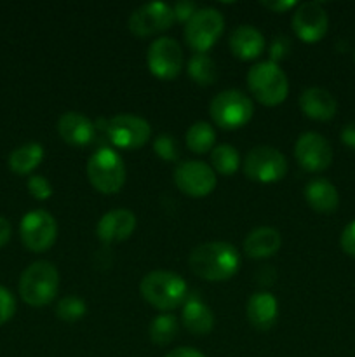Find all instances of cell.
Wrapping results in <instances>:
<instances>
[{
    "label": "cell",
    "instance_id": "cell-1",
    "mask_svg": "<svg viewBox=\"0 0 355 357\" xmlns=\"http://www.w3.org/2000/svg\"><path fill=\"white\" fill-rule=\"evenodd\" d=\"M188 265L198 279L221 282L228 281L239 272L240 255L232 244L214 241L194 248L188 257Z\"/></svg>",
    "mask_w": 355,
    "mask_h": 357
},
{
    "label": "cell",
    "instance_id": "cell-2",
    "mask_svg": "<svg viewBox=\"0 0 355 357\" xmlns=\"http://www.w3.org/2000/svg\"><path fill=\"white\" fill-rule=\"evenodd\" d=\"M141 296L155 309L174 310L184 303L188 295L187 282L181 275L169 271H153L141 279Z\"/></svg>",
    "mask_w": 355,
    "mask_h": 357
},
{
    "label": "cell",
    "instance_id": "cell-3",
    "mask_svg": "<svg viewBox=\"0 0 355 357\" xmlns=\"http://www.w3.org/2000/svg\"><path fill=\"white\" fill-rule=\"evenodd\" d=\"M59 288V272L51 261H35L24 268L19 279V296L30 307H45Z\"/></svg>",
    "mask_w": 355,
    "mask_h": 357
},
{
    "label": "cell",
    "instance_id": "cell-4",
    "mask_svg": "<svg viewBox=\"0 0 355 357\" xmlns=\"http://www.w3.org/2000/svg\"><path fill=\"white\" fill-rule=\"evenodd\" d=\"M247 86L253 96L265 107H277L289 93L287 75L274 61L256 63L247 73Z\"/></svg>",
    "mask_w": 355,
    "mask_h": 357
},
{
    "label": "cell",
    "instance_id": "cell-5",
    "mask_svg": "<svg viewBox=\"0 0 355 357\" xmlns=\"http://www.w3.org/2000/svg\"><path fill=\"white\" fill-rule=\"evenodd\" d=\"M87 178L101 194H117L125 183V166L115 150L103 146L87 160Z\"/></svg>",
    "mask_w": 355,
    "mask_h": 357
},
{
    "label": "cell",
    "instance_id": "cell-6",
    "mask_svg": "<svg viewBox=\"0 0 355 357\" xmlns=\"http://www.w3.org/2000/svg\"><path fill=\"white\" fill-rule=\"evenodd\" d=\"M253 101L239 89H226L216 94L209 107V114L221 129H239L253 117Z\"/></svg>",
    "mask_w": 355,
    "mask_h": 357
},
{
    "label": "cell",
    "instance_id": "cell-7",
    "mask_svg": "<svg viewBox=\"0 0 355 357\" xmlns=\"http://www.w3.org/2000/svg\"><path fill=\"white\" fill-rule=\"evenodd\" d=\"M225 20L214 7H202L184 24V40L197 54H205L221 37Z\"/></svg>",
    "mask_w": 355,
    "mask_h": 357
},
{
    "label": "cell",
    "instance_id": "cell-8",
    "mask_svg": "<svg viewBox=\"0 0 355 357\" xmlns=\"http://www.w3.org/2000/svg\"><path fill=\"white\" fill-rule=\"evenodd\" d=\"M244 173L256 183H275L287 173V160L274 146H254L244 160Z\"/></svg>",
    "mask_w": 355,
    "mask_h": 357
},
{
    "label": "cell",
    "instance_id": "cell-9",
    "mask_svg": "<svg viewBox=\"0 0 355 357\" xmlns=\"http://www.w3.org/2000/svg\"><path fill=\"white\" fill-rule=\"evenodd\" d=\"M104 136L118 149H141L152 136V128L145 119L131 114H120L104 121Z\"/></svg>",
    "mask_w": 355,
    "mask_h": 357
},
{
    "label": "cell",
    "instance_id": "cell-10",
    "mask_svg": "<svg viewBox=\"0 0 355 357\" xmlns=\"http://www.w3.org/2000/svg\"><path fill=\"white\" fill-rule=\"evenodd\" d=\"M19 236L24 248L33 253H44L56 243L58 223L51 213L44 211V209H33L21 220Z\"/></svg>",
    "mask_w": 355,
    "mask_h": 357
},
{
    "label": "cell",
    "instance_id": "cell-11",
    "mask_svg": "<svg viewBox=\"0 0 355 357\" xmlns=\"http://www.w3.org/2000/svg\"><path fill=\"white\" fill-rule=\"evenodd\" d=\"M146 65L157 79L173 80L183 68V51L174 38L160 37L150 44Z\"/></svg>",
    "mask_w": 355,
    "mask_h": 357
},
{
    "label": "cell",
    "instance_id": "cell-12",
    "mask_svg": "<svg viewBox=\"0 0 355 357\" xmlns=\"http://www.w3.org/2000/svg\"><path fill=\"white\" fill-rule=\"evenodd\" d=\"M174 183L184 195L200 199L216 188V173L200 160H184L174 169Z\"/></svg>",
    "mask_w": 355,
    "mask_h": 357
},
{
    "label": "cell",
    "instance_id": "cell-13",
    "mask_svg": "<svg viewBox=\"0 0 355 357\" xmlns=\"http://www.w3.org/2000/svg\"><path fill=\"white\" fill-rule=\"evenodd\" d=\"M174 13L169 3L148 2L129 16V30L136 37H150L169 30L174 24Z\"/></svg>",
    "mask_w": 355,
    "mask_h": 357
},
{
    "label": "cell",
    "instance_id": "cell-14",
    "mask_svg": "<svg viewBox=\"0 0 355 357\" xmlns=\"http://www.w3.org/2000/svg\"><path fill=\"white\" fill-rule=\"evenodd\" d=\"M294 157L299 167L308 173H319L326 171L333 162V149L322 135L308 131L296 139Z\"/></svg>",
    "mask_w": 355,
    "mask_h": 357
},
{
    "label": "cell",
    "instance_id": "cell-15",
    "mask_svg": "<svg viewBox=\"0 0 355 357\" xmlns=\"http://www.w3.org/2000/svg\"><path fill=\"white\" fill-rule=\"evenodd\" d=\"M329 17L326 9L319 2L298 3L292 14V30L306 44H315L322 40L327 33Z\"/></svg>",
    "mask_w": 355,
    "mask_h": 357
},
{
    "label": "cell",
    "instance_id": "cell-16",
    "mask_svg": "<svg viewBox=\"0 0 355 357\" xmlns=\"http://www.w3.org/2000/svg\"><path fill=\"white\" fill-rule=\"evenodd\" d=\"M136 223L138 220H136L134 213L118 208L101 216L96 227V234L103 244H117L132 236V232L136 230Z\"/></svg>",
    "mask_w": 355,
    "mask_h": 357
},
{
    "label": "cell",
    "instance_id": "cell-17",
    "mask_svg": "<svg viewBox=\"0 0 355 357\" xmlns=\"http://www.w3.org/2000/svg\"><path fill=\"white\" fill-rule=\"evenodd\" d=\"M58 132L70 145L86 146L96 138V124L79 112H66L59 117Z\"/></svg>",
    "mask_w": 355,
    "mask_h": 357
},
{
    "label": "cell",
    "instance_id": "cell-18",
    "mask_svg": "<svg viewBox=\"0 0 355 357\" xmlns=\"http://www.w3.org/2000/svg\"><path fill=\"white\" fill-rule=\"evenodd\" d=\"M246 314L249 323L253 324L256 330L267 331L277 323L278 317V302L271 293L268 291H258L251 295L247 300Z\"/></svg>",
    "mask_w": 355,
    "mask_h": 357
},
{
    "label": "cell",
    "instance_id": "cell-19",
    "mask_svg": "<svg viewBox=\"0 0 355 357\" xmlns=\"http://www.w3.org/2000/svg\"><path fill=\"white\" fill-rule=\"evenodd\" d=\"M299 108L313 121H331L336 115L338 103L329 91L322 87H308L299 96Z\"/></svg>",
    "mask_w": 355,
    "mask_h": 357
},
{
    "label": "cell",
    "instance_id": "cell-20",
    "mask_svg": "<svg viewBox=\"0 0 355 357\" xmlns=\"http://www.w3.org/2000/svg\"><path fill=\"white\" fill-rule=\"evenodd\" d=\"M230 49L242 61L256 59L265 49V37L258 28L251 24H240L230 35Z\"/></svg>",
    "mask_w": 355,
    "mask_h": 357
},
{
    "label": "cell",
    "instance_id": "cell-21",
    "mask_svg": "<svg viewBox=\"0 0 355 357\" xmlns=\"http://www.w3.org/2000/svg\"><path fill=\"white\" fill-rule=\"evenodd\" d=\"M181 321H183L184 328L197 337L209 335L214 326V316H212L211 309L195 295L187 296V300H184Z\"/></svg>",
    "mask_w": 355,
    "mask_h": 357
},
{
    "label": "cell",
    "instance_id": "cell-22",
    "mask_svg": "<svg viewBox=\"0 0 355 357\" xmlns=\"http://www.w3.org/2000/svg\"><path fill=\"white\" fill-rule=\"evenodd\" d=\"M281 234L271 227H258L244 239V253L254 260L270 258L281 250Z\"/></svg>",
    "mask_w": 355,
    "mask_h": 357
},
{
    "label": "cell",
    "instance_id": "cell-23",
    "mask_svg": "<svg viewBox=\"0 0 355 357\" xmlns=\"http://www.w3.org/2000/svg\"><path fill=\"white\" fill-rule=\"evenodd\" d=\"M305 199L317 213H334L340 206V194L329 180L317 178L305 187Z\"/></svg>",
    "mask_w": 355,
    "mask_h": 357
},
{
    "label": "cell",
    "instance_id": "cell-24",
    "mask_svg": "<svg viewBox=\"0 0 355 357\" xmlns=\"http://www.w3.org/2000/svg\"><path fill=\"white\" fill-rule=\"evenodd\" d=\"M44 159V149L38 143H26L13 150L9 155V167L16 174H28Z\"/></svg>",
    "mask_w": 355,
    "mask_h": 357
},
{
    "label": "cell",
    "instance_id": "cell-25",
    "mask_svg": "<svg viewBox=\"0 0 355 357\" xmlns=\"http://www.w3.org/2000/svg\"><path fill=\"white\" fill-rule=\"evenodd\" d=\"M184 139H187V146L191 152L202 155V153L209 152L214 146L216 131L212 129L211 124H207L204 121H198L188 128Z\"/></svg>",
    "mask_w": 355,
    "mask_h": 357
},
{
    "label": "cell",
    "instance_id": "cell-26",
    "mask_svg": "<svg viewBox=\"0 0 355 357\" xmlns=\"http://www.w3.org/2000/svg\"><path fill=\"white\" fill-rule=\"evenodd\" d=\"M188 77L198 86H211L218 79V66L212 61L211 56L207 54H195L191 56L187 65Z\"/></svg>",
    "mask_w": 355,
    "mask_h": 357
},
{
    "label": "cell",
    "instance_id": "cell-27",
    "mask_svg": "<svg viewBox=\"0 0 355 357\" xmlns=\"http://www.w3.org/2000/svg\"><path fill=\"white\" fill-rule=\"evenodd\" d=\"M150 340L155 345H169L176 338L178 333V319L173 314H160L150 324Z\"/></svg>",
    "mask_w": 355,
    "mask_h": 357
},
{
    "label": "cell",
    "instance_id": "cell-28",
    "mask_svg": "<svg viewBox=\"0 0 355 357\" xmlns=\"http://www.w3.org/2000/svg\"><path fill=\"white\" fill-rule=\"evenodd\" d=\"M211 164L214 167V173L218 171L219 174L230 176V174L237 173V169L240 166L239 152L232 145L214 146L211 152Z\"/></svg>",
    "mask_w": 355,
    "mask_h": 357
},
{
    "label": "cell",
    "instance_id": "cell-29",
    "mask_svg": "<svg viewBox=\"0 0 355 357\" xmlns=\"http://www.w3.org/2000/svg\"><path fill=\"white\" fill-rule=\"evenodd\" d=\"M86 302L75 295H68L65 298H61L58 307H56V316L63 323H77V321H80L86 316Z\"/></svg>",
    "mask_w": 355,
    "mask_h": 357
},
{
    "label": "cell",
    "instance_id": "cell-30",
    "mask_svg": "<svg viewBox=\"0 0 355 357\" xmlns=\"http://www.w3.org/2000/svg\"><path fill=\"white\" fill-rule=\"evenodd\" d=\"M153 150H155V153L160 159L167 160V162H173V160H176L178 155H180L176 146V139L171 135L157 136V139L153 142Z\"/></svg>",
    "mask_w": 355,
    "mask_h": 357
},
{
    "label": "cell",
    "instance_id": "cell-31",
    "mask_svg": "<svg viewBox=\"0 0 355 357\" xmlns=\"http://www.w3.org/2000/svg\"><path fill=\"white\" fill-rule=\"evenodd\" d=\"M28 192L35 199H38V201H47L52 195V187L47 178L40 176V174H35V176H31L28 180Z\"/></svg>",
    "mask_w": 355,
    "mask_h": 357
},
{
    "label": "cell",
    "instance_id": "cell-32",
    "mask_svg": "<svg viewBox=\"0 0 355 357\" xmlns=\"http://www.w3.org/2000/svg\"><path fill=\"white\" fill-rule=\"evenodd\" d=\"M16 312V300L7 288L0 286V326L13 319Z\"/></svg>",
    "mask_w": 355,
    "mask_h": 357
},
{
    "label": "cell",
    "instance_id": "cell-33",
    "mask_svg": "<svg viewBox=\"0 0 355 357\" xmlns=\"http://www.w3.org/2000/svg\"><path fill=\"white\" fill-rule=\"evenodd\" d=\"M289 51H291V40L285 35H277L270 44V61L278 65V61H282L289 54Z\"/></svg>",
    "mask_w": 355,
    "mask_h": 357
},
{
    "label": "cell",
    "instance_id": "cell-34",
    "mask_svg": "<svg viewBox=\"0 0 355 357\" xmlns=\"http://www.w3.org/2000/svg\"><path fill=\"white\" fill-rule=\"evenodd\" d=\"M198 7L195 6V2H190V0H181V2L174 3L173 6V13H174V20L180 21V23H188L191 16L197 13Z\"/></svg>",
    "mask_w": 355,
    "mask_h": 357
},
{
    "label": "cell",
    "instance_id": "cell-35",
    "mask_svg": "<svg viewBox=\"0 0 355 357\" xmlns=\"http://www.w3.org/2000/svg\"><path fill=\"white\" fill-rule=\"evenodd\" d=\"M340 244H341V250H343L345 253L350 255V257H355V220L348 223V225L343 229Z\"/></svg>",
    "mask_w": 355,
    "mask_h": 357
},
{
    "label": "cell",
    "instance_id": "cell-36",
    "mask_svg": "<svg viewBox=\"0 0 355 357\" xmlns=\"http://www.w3.org/2000/svg\"><path fill=\"white\" fill-rule=\"evenodd\" d=\"M261 6L267 7V9H270L271 13H285V10H291L294 9V7H298V2H294V0H268V2H261Z\"/></svg>",
    "mask_w": 355,
    "mask_h": 357
},
{
    "label": "cell",
    "instance_id": "cell-37",
    "mask_svg": "<svg viewBox=\"0 0 355 357\" xmlns=\"http://www.w3.org/2000/svg\"><path fill=\"white\" fill-rule=\"evenodd\" d=\"M341 142L348 146V149L355 150V122L347 124L341 131Z\"/></svg>",
    "mask_w": 355,
    "mask_h": 357
},
{
    "label": "cell",
    "instance_id": "cell-38",
    "mask_svg": "<svg viewBox=\"0 0 355 357\" xmlns=\"http://www.w3.org/2000/svg\"><path fill=\"white\" fill-rule=\"evenodd\" d=\"M164 357H205L202 352H198L197 349H191V347H180V349H174L171 351L169 354H166Z\"/></svg>",
    "mask_w": 355,
    "mask_h": 357
},
{
    "label": "cell",
    "instance_id": "cell-39",
    "mask_svg": "<svg viewBox=\"0 0 355 357\" xmlns=\"http://www.w3.org/2000/svg\"><path fill=\"white\" fill-rule=\"evenodd\" d=\"M9 239H10V223L7 222L3 216H0V248L6 246Z\"/></svg>",
    "mask_w": 355,
    "mask_h": 357
},
{
    "label": "cell",
    "instance_id": "cell-40",
    "mask_svg": "<svg viewBox=\"0 0 355 357\" xmlns=\"http://www.w3.org/2000/svg\"><path fill=\"white\" fill-rule=\"evenodd\" d=\"M354 61H355V54H354Z\"/></svg>",
    "mask_w": 355,
    "mask_h": 357
}]
</instances>
